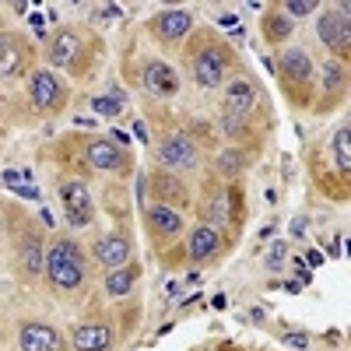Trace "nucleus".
<instances>
[{
  "instance_id": "obj_1",
  "label": "nucleus",
  "mask_w": 351,
  "mask_h": 351,
  "mask_svg": "<svg viewBox=\"0 0 351 351\" xmlns=\"http://www.w3.org/2000/svg\"><path fill=\"white\" fill-rule=\"evenodd\" d=\"M49 281L56 288H77L84 281V253L71 243V239H56L53 250L46 253V267Z\"/></svg>"
},
{
  "instance_id": "obj_2",
  "label": "nucleus",
  "mask_w": 351,
  "mask_h": 351,
  "mask_svg": "<svg viewBox=\"0 0 351 351\" xmlns=\"http://www.w3.org/2000/svg\"><path fill=\"white\" fill-rule=\"evenodd\" d=\"M193 81H200L204 88H218L225 81V71H228V49L221 43H204L197 53H193Z\"/></svg>"
},
{
  "instance_id": "obj_3",
  "label": "nucleus",
  "mask_w": 351,
  "mask_h": 351,
  "mask_svg": "<svg viewBox=\"0 0 351 351\" xmlns=\"http://www.w3.org/2000/svg\"><path fill=\"white\" fill-rule=\"evenodd\" d=\"M28 95H32V106L39 112H56L67 102V88L56 81L53 71H36L32 81H28Z\"/></svg>"
},
{
  "instance_id": "obj_4",
  "label": "nucleus",
  "mask_w": 351,
  "mask_h": 351,
  "mask_svg": "<svg viewBox=\"0 0 351 351\" xmlns=\"http://www.w3.org/2000/svg\"><path fill=\"white\" fill-rule=\"evenodd\" d=\"M32 67V46L21 36L0 32V77H21Z\"/></svg>"
},
{
  "instance_id": "obj_5",
  "label": "nucleus",
  "mask_w": 351,
  "mask_h": 351,
  "mask_svg": "<svg viewBox=\"0 0 351 351\" xmlns=\"http://www.w3.org/2000/svg\"><path fill=\"white\" fill-rule=\"evenodd\" d=\"M60 197H64V211H67V221L71 225H88L92 221V197H88V186L77 183V180H67L60 186Z\"/></svg>"
},
{
  "instance_id": "obj_6",
  "label": "nucleus",
  "mask_w": 351,
  "mask_h": 351,
  "mask_svg": "<svg viewBox=\"0 0 351 351\" xmlns=\"http://www.w3.org/2000/svg\"><path fill=\"white\" fill-rule=\"evenodd\" d=\"M49 60L60 67V71H71V74H84V64H81V39L71 32H60L53 43H49Z\"/></svg>"
},
{
  "instance_id": "obj_7",
  "label": "nucleus",
  "mask_w": 351,
  "mask_h": 351,
  "mask_svg": "<svg viewBox=\"0 0 351 351\" xmlns=\"http://www.w3.org/2000/svg\"><path fill=\"white\" fill-rule=\"evenodd\" d=\"M158 158H162V165H169V169H197V162H200L193 141L183 137V134L165 137L162 148H158Z\"/></svg>"
},
{
  "instance_id": "obj_8",
  "label": "nucleus",
  "mask_w": 351,
  "mask_h": 351,
  "mask_svg": "<svg viewBox=\"0 0 351 351\" xmlns=\"http://www.w3.org/2000/svg\"><path fill=\"white\" fill-rule=\"evenodd\" d=\"M316 32H319V43H324V46H330V49L341 46V49H344V46H348V4L330 8V11L319 14Z\"/></svg>"
},
{
  "instance_id": "obj_9",
  "label": "nucleus",
  "mask_w": 351,
  "mask_h": 351,
  "mask_svg": "<svg viewBox=\"0 0 351 351\" xmlns=\"http://www.w3.org/2000/svg\"><path fill=\"white\" fill-rule=\"evenodd\" d=\"M84 155H88V162H92L95 169H102V172H123L127 169V152L116 148L112 141H88Z\"/></svg>"
},
{
  "instance_id": "obj_10",
  "label": "nucleus",
  "mask_w": 351,
  "mask_h": 351,
  "mask_svg": "<svg viewBox=\"0 0 351 351\" xmlns=\"http://www.w3.org/2000/svg\"><path fill=\"white\" fill-rule=\"evenodd\" d=\"M18 344H21V351H64V337L56 334L53 327H46V324L21 327Z\"/></svg>"
},
{
  "instance_id": "obj_11",
  "label": "nucleus",
  "mask_w": 351,
  "mask_h": 351,
  "mask_svg": "<svg viewBox=\"0 0 351 351\" xmlns=\"http://www.w3.org/2000/svg\"><path fill=\"white\" fill-rule=\"evenodd\" d=\"M95 260L102 263V267H123V263L130 260V243L123 236H102L95 243Z\"/></svg>"
},
{
  "instance_id": "obj_12",
  "label": "nucleus",
  "mask_w": 351,
  "mask_h": 351,
  "mask_svg": "<svg viewBox=\"0 0 351 351\" xmlns=\"http://www.w3.org/2000/svg\"><path fill=\"white\" fill-rule=\"evenodd\" d=\"M144 88H148V92H155V95H176L180 77H176V71H172L169 64L155 60V64L144 67Z\"/></svg>"
},
{
  "instance_id": "obj_13",
  "label": "nucleus",
  "mask_w": 351,
  "mask_h": 351,
  "mask_svg": "<svg viewBox=\"0 0 351 351\" xmlns=\"http://www.w3.org/2000/svg\"><path fill=\"white\" fill-rule=\"evenodd\" d=\"M281 74L295 84H309L313 81V60L306 49H285L281 53Z\"/></svg>"
},
{
  "instance_id": "obj_14",
  "label": "nucleus",
  "mask_w": 351,
  "mask_h": 351,
  "mask_svg": "<svg viewBox=\"0 0 351 351\" xmlns=\"http://www.w3.org/2000/svg\"><path fill=\"white\" fill-rule=\"evenodd\" d=\"M253 106H256V88L250 84V81H232L228 88H225V109L228 112H236V116H246V112H253Z\"/></svg>"
},
{
  "instance_id": "obj_15",
  "label": "nucleus",
  "mask_w": 351,
  "mask_h": 351,
  "mask_svg": "<svg viewBox=\"0 0 351 351\" xmlns=\"http://www.w3.org/2000/svg\"><path fill=\"white\" fill-rule=\"evenodd\" d=\"M109 344H112V327H106V324H84L74 330L77 351H106Z\"/></svg>"
},
{
  "instance_id": "obj_16",
  "label": "nucleus",
  "mask_w": 351,
  "mask_h": 351,
  "mask_svg": "<svg viewBox=\"0 0 351 351\" xmlns=\"http://www.w3.org/2000/svg\"><path fill=\"white\" fill-rule=\"evenodd\" d=\"M190 28H193V14H190V11H165V14H158V21H155V32H158L162 39H169V43L183 39Z\"/></svg>"
},
{
  "instance_id": "obj_17",
  "label": "nucleus",
  "mask_w": 351,
  "mask_h": 351,
  "mask_svg": "<svg viewBox=\"0 0 351 351\" xmlns=\"http://www.w3.org/2000/svg\"><path fill=\"white\" fill-rule=\"evenodd\" d=\"M218 246H221V236L215 225H200L190 232V256L193 260H208L211 253H218Z\"/></svg>"
},
{
  "instance_id": "obj_18",
  "label": "nucleus",
  "mask_w": 351,
  "mask_h": 351,
  "mask_svg": "<svg viewBox=\"0 0 351 351\" xmlns=\"http://www.w3.org/2000/svg\"><path fill=\"white\" fill-rule=\"evenodd\" d=\"M148 225L155 236H176V232L183 228V218L176 208H165V204H155V208H148Z\"/></svg>"
},
{
  "instance_id": "obj_19",
  "label": "nucleus",
  "mask_w": 351,
  "mask_h": 351,
  "mask_svg": "<svg viewBox=\"0 0 351 351\" xmlns=\"http://www.w3.org/2000/svg\"><path fill=\"white\" fill-rule=\"evenodd\" d=\"M137 274H141V267H134V263H123V267H116V271L109 274L106 291H109V295H127V291L134 288V281H137Z\"/></svg>"
},
{
  "instance_id": "obj_20",
  "label": "nucleus",
  "mask_w": 351,
  "mask_h": 351,
  "mask_svg": "<svg viewBox=\"0 0 351 351\" xmlns=\"http://www.w3.org/2000/svg\"><path fill=\"white\" fill-rule=\"evenodd\" d=\"M18 256H21V271H28V274H39V271L46 267V256L39 253V239H36V236H28V239L21 243Z\"/></svg>"
},
{
  "instance_id": "obj_21",
  "label": "nucleus",
  "mask_w": 351,
  "mask_h": 351,
  "mask_svg": "<svg viewBox=\"0 0 351 351\" xmlns=\"http://www.w3.org/2000/svg\"><path fill=\"white\" fill-rule=\"evenodd\" d=\"M334 162H337L341 176H348V169H351V134H348V127H337V134H334Z\"/></svg>"
},
{
  "instance_id": "obj_22",
  "label": "nucleus",
  "mask_w": 351,
  "mask_h": 351,
  "mask_svg": "<svg viewBox=\"0 0 351 351\" xmlns=\"http://www.w3.org/2000/svg\"><path fill=\"white\" fill-rule=\"evenodd\" d=\"M263 32H267V39H271V43L288 39V32H291V18H285L281 11H274V14H263Z\"/></svg>"
},
{
  "instance_id": "obj_23",
  "label": "nucleus",
  "mask_w": 351,
  "mask_h": 351,
  "mask_svg": "<svg viewBox=\"0 0 351 351\" xmlns=\"http://www.w3.org/2000/svg\"><path fill=\"white\" fill-rule=\"evenodd\" d=\"M246 169V155L243 152H236V148H228V152H221L218 155V172L221 176H228V180H236V176Z\"/></svg>"
},
{
  "instance_id": "obj_24",
  "label": "nucleus",
  "mask_w": 351,
  "mask_h": 351,
  "mask_svg": "<svg viewBox=\"0 0 351 351\" xmlns=\"http://www.w3.org/2000/svg\"><path fill=\"white\" fill-rule=\"evenodd\" d=\"M324 77H327V99H334V95H341V92H344V81H348L344 64H327Z\"/></svg>"
},
{
  "instance_id": "obj_25",
  "label": "nucleus",
  "mask_w": 351,
  "mask_h": 351,
  "mask_svg": "<svg viewBox=\"0 0 351 351\" xmlns=\"http://www.w3.org/2000/svg\"><path fill=\"white\" fill-rule=\"evenodd\" d=\"M92 109L99 116H120L123 102H120V95H99V99H92Z\"/></svg>"
},
{
  "instance_id": "obj_26",
  "label": "nucleus",
  "mask_w": 351,
  "mask_h": 351,
  "mask_svg": "<svg viewBox=\"0 0 351 351\" xmlns=\"http://www.w3.org/2000/svg\"><path fill=\"white\" fill-rule=\"evenodd\" d=\"M313 0H288V4H281V14L285 18H302V14H313Z\"/></svg>"
},
{
  "instance_id": "obj_27",
  "label": "nucleus",
  "mask_w": 351,
  "mask_h": 351,
  "mask_svg": "<svg viewBox=\"0 0 351 351\" xmlns=\"http://www.w3.org/2000/svg\"><path fill=\"white\" fill-rule=\"evenodd\" d=\"M208 218H211L215 225H225V221H228V204H225L221 193L211 197V204H208Z\"/></svg>"
},
{
  "instance_id": "obj_28",
  "label": "nucleus",
  "mask_w": 351,
  "mask_h": 351,
  "mask_svg": "<svg viewBox=\"0 0 351 351\" xmlns=\"http://www.w3.org/2000/svg\"><path fill=\"white\" fill-rule=\"evenodd\" d=\"M285 256H288V243L285 239H278L274 246H271V253H267V271H281V263H285Z\"/></svg>"
},
{
  "instance_id": "obj_29",
  "label": "nucleus",
  "mask_w": 351,
  "mask_h": 351,
  "mask_svg": "<svg viewBox=\"0 0 351 351\" xmlns=\"http://www.w3.org/2000/svg\"><path fill=\"white\" fill-rule=\"evenodd\" d=\"M155 190H158L162 197H169V193H172L176 200H180V204H183V190H180V186H176V180H169V176H158V183H155Z\"/></svg>"
},
{
  "instance_id": "obj_30",
  "label": "nucleus",
  "mask_w": 351,
  "mask_h": 351,
  "mask_svg": "<svg viewBox=\"0 0 351 351\" xmlns=\"http://www.w3.org/2000/svg\"><path fill=\"white\" fill-rule=\"evenodd\" d=\"M221 130H228V134H243V116H236V112H221Z\"/></svg>"
},
{
  "instance_id": "obj_31",
  "label": "nucleus",
  "mask_w": 351,
  "mask_h": 351,
  "mask_svg": "<svg viewBox=\"0 0 351 351\" xmlns=\"http://www.w3.org/2000/svg\"><path fill=\"white\" fill-rule=\"evenodd\" d=\"M285 344H288V348H309V337H306V334H288Z\"/></svg>"
},
{
  "instance_id": "obj_32",
  "label": "nucleus",
  "mask_w": 351,
  "mask_h": 351,
  "mask_svg": "<svg viewBox=\"0 0 351 351\" xmlns=\"http://www.w3.org/2000/svg\"><path fill=\"white\" fill-rule=\"evenodd\" d=\"M116 14H120V8H116V4H112V8H102V11H99V21H109V18H116Z\"/></svg>"
},
{
  "instance_id": "obj_33",
  "label": "nucleus",
  "mask_w": 351,
  "mask_h": 351,
  "mask_svg": "<svg viewBox=\"0 0 351 351\" xmlns=\"http://www.w3.org/2000/svg\"><path fill=\"white\" fill-rule=\"evenodd\" d=\"M134 137H137L141 144H144V141H148V130H144V123H141V120L134 123Z\"/></svg>"
},
{
  "instance_id": "obj_34",
  "label": "nucleus",
  "mask_w": 351,
  "mask_h": 351,
  "mask_svg": "<svg viewBox=\"0 0 351 351\" xmlns=\"http://www.w3.org/2000/svg\"><path fill=\"white\" fill-rule=\"evenodd\" d=\"M302 232H306V218H295L291 221V236H302Z\"/></svg>"
},
{
  "instance_id": "obj_35",
  "label": "nucleus",
  "mask_w": 351,
  "mask_h": 351,
  "mask_svg": "<svg viewBox=\"0 0 351 351\" xmlns=\"http://www.w3.org/2000/svg\"><path fill=\"white\" fill-rule=\"evenodd\" d=\"M221 25L225 28H236V14H221Z\"/></svg>"
}]
</instances>
